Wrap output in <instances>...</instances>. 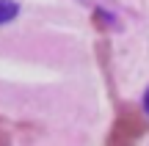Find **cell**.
Masks as SVG:
<instances>
[{
    "label": "cell",
    "mask_w": 149,
    "mask_h": 146,
    "mask_svg": "<svg viewBox=\"0 0 149 146\" xmlns=\"http://www.w3.org/2000/svg\"><path fill=\"white\" fill-rule=\"evenodd\" d=\"M144 110L149 113V88H146V94H144Z\"/></svg>",
    "instance_id": "cell-3"
},
{
    "label": "cell",
    "mask_w": 149,
    "mask_h": 146,
    "mask_svg": "<svg viewBox=\"0 0 149 146\" xmlns=\"http://www.w3.org/2000/svg\"><path fill=\"white\" fill-rule=\"evenodd\" d=\"M144 132V127H141V121H138V116H122V119L116 121V130H113V135H111V143H127V141H135V138Z\"/></svg>",
    "instance_id": "cell-1"
},
{
    "label": "cell",
    "mask_w": 149,
    "mask_h": 146,
    "mask_svg": "<svg viewBox=\"0 0 149 146\" xmlns=\"http://www.w3.org/2000/svg\"><path fill=\"white\" fill-rule=\"evenodd\" d=\"M17 14H19V6H17L14 0H0V25L11 22Z\"/></svg>",
    "instance_id": "cell-2"
}]
</instances>
